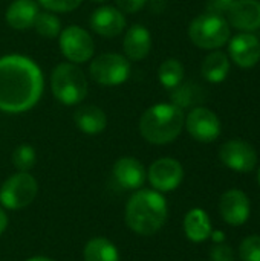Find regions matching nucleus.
Returning a JSON list of instances; mask_svg holds the SVG:
<instances>
[{"label":"nucleus","mask_w":260,"mask_h":261,"mask_svg":"<svg viewBox=\"0 0 260 261\" xmlns=\"http://www.w3.org/2000/svg\"><path fill=\"white\" fill-rule=\"evenodd\" d=\"M44 80L41 69L28 57L6 55L0 58V110L23 113L41 98Z\"/></svg>","instance_id":"obj_1"},{"label":"nucleus","mask_w":260,"mask_h":261,"mask_svg":"<svg viewBox=\"0 0 260 261\" xmlns=\"http://www.w3.org/2000/svg\"><path fill=\"white\" fill-rule=\"evenodd\" d=\"M169 214L162 193L156 190H138L126 205V225L138 236H153L166 223Z\"/></svg>","instance_id":"obj_2"},{"label":"nucleus","mask_w":260,"mask_h":261,"mask_svg":"<svg viewBox=\"0 0 260 261\" xmlns=\"http://www.w3.org/2000/svg\"><path fill=\"white\" fill-rule=\"evenodd\" d=\"M185 116L175 104H155L147 109L139 119L141 136L155 145L173 142L182 132Z\"/></svg>","instance_id":"obj_3"},{"label":"nucleus","mask_w":260,"mask_h":261,"mask_svg":"<svg viewBox=\"0 0 260 261\" xmlns=\"http://www.w3.org/2000/svg\"><path fill=\"white\" fill-rule=\"evenodd\" d=\"M188 37L192 43L201 49L213 50L225 46L230 41L231 31L227 18L221 14L204 12L198 15L188 26Z\"/></svg>","instance_id":"obj_4"},{"label":"nucleus","mask_w":260,"mask_h":261,"mask_svg":"<svg viewBox=\"0 0 260 261\" xmlns=\"http://www.w3.org/2000/svg\"><path fill=\"white\" fill-rule=\"evenodd\" d=\"M51 87L57 101L64 106L80 104L87 95V80L74 63H61L54 69Z\"/></svg>","instance_id":"obj_5"},{"label":"nucleus","mask_w":260,"mask_h":261,"mask_svg":"<svg viewBox=\"0 0 260 261\" xmlns=\"http://www.w3.org/2000/svg\"><path fill=\"white\" fill-rule=\"evenodd\" d=\"M38 194V184L29 171H18L9 176L0 187V205L6 210H23Z\"/></svg>","instance_id":"obj_6"},{"label":"nucleus","mask_w":260,"mask_h":261,"mask_svg":"<svg viewBox=\"0 0 260 261\" xmlns=\"http://www.w3.org/2000/svg\"><path fill=\"white\" fill-rule=\"evenodd\" d=\"M130 63L124 55L120 54H101L89 67L90 76L100 86H120L130 76Z\"/></svg>","instance_id":"obj_7"},{"label":"nucleus","mask_w":260,"mask_h":261,"mask_svg":"<svg viewBox=\"0 0 260 261\" xmlns=\"http://www.w3.org/2000/svg\"><path fill=\"white\" fill-rule=\"evenodd\" d=\"M58 44L63 57L74 63L81 64L92 58L95 52V43L90 34L80 26H67L58 35Z\"/></svg>","instance_id":"obj_8"},{"label":"nucleus","mask_w":260,"mask_h":261,"mask_svg":"<svg viewBox=\"0 0 260 261\" xmlns=\"http://www.w3.org/2000/svg\"><path fill=\"white\" fill-rule=\"evenodd\" d=\"M219 158L225 167L238 173H250L257 165V153L254 147L242 139H231L222 144Z\"/></svg>","instance_id":"obj_9"},{"label":"nucleus","mask_w":260,"mask_h":261,"mask_svg":"<svg viewBox=\"0 0 260 261\" xmlns=\"http://www.w3.org/2000/svg\"><path fill=\"white\" fill-rule=\"evenodd\" d=\"M190 136L199 142H213L221 135V121L215 112L207 107H195L184 122Z\"/></svg>","instance_id":"obj_10"},{"label":"nucleus","mask_w":260,"mask_h":261,"mask_svg":"<svg viewBox=\"0 0 260 261\" xmlns=\"http://www.w3.org/2000/svg\"><path fill=\"white\" fill-rule=\"evenodd\" d=\"M147 179L153 190L169 193L181 185L184 179V168L173 158H161L150 165Z\"/></svg>","instance_id":"obj_11"},{"label":"nucleus","mask_w":260,"mask_h":261,"mask_svg":"<svg viewBox=\"0 0 260 261\" xmlns=\"http://www.w3.org/2000/svg\"><path fill=\"white\" fill-rule=\"evenodd\" d=\"M228 54L231 61L242 69L254 67L260 61V41L250 32L234 35L228 44Z\"/></svg>","instance_id":"obj_12"},{"label":"nucleus","mask_w":260,"mask_h":261,"mask_svg":"<svg viewBox=\"0 0 260 261\" xmlns=\"http://www.w3.org/2000/svg\"><path fill=\"white\" fill-rule=\"evenodd\" d=\"M225 14L228 24L239 31L260 29V0H234Z\"/></svg>","instance_id":"obj_13"},{"label":"nucleus","mask_w":260,"mask_h":261,"mask_svg":"<svg viewBox=\"0 0 260 261\" xmlns=\"http://www.w3.org/2000/svg\"><path fill=\"white\" fill-rule=\"evenodd\" d=\"M219 211L222 219L233 226L244 225L251 211L248 196L241 190H230L222 194L219 202Z\"/></svg>","instance_id":"obj_14"},{"label":"nucleus","mask_w":260,"mask_h":261,"mask_svg":"<svg viewBox=\"0 0 260 261\" xmlns=\"http://www.w3.org/2000/svg\"><path fill=\"white\" fill-rule=\"evenodd\" d=\"M112 176L121 188L139 190L147 179V171L138 159L124 156L115 162L112 168Z\"/></svg>","instance_id":"obj_15"},{"label":"nucleus","mask_w":260,"mask_h":261,"mask_svg":"<svg viewBox=\"0 0 260 261\" xmlns=\"http://www.w3.org/2000/svg\"><path fill=\"white\" fill-rule=\"evenodd\" d=\"M90 28L104 38H113L124 31L126 17L118 8L101 6L93 11L90 17Z\"/></svg>","instance_id":"obj_16"},{"label":"nucleus","mask_w":260,"mask_h":261,"mask_svg":"<svg viewBox=\"0 0 260 261\" xmlns=\"http://www.w3.org/2000/svg\"><path fill=\"white\" fill-rule=\"evenodd\" d=\"M123 47H124V52L129 60H132V61L144 60L150 54V49H152L150 31L141 24H133L126 32Z\"/></svg>","instance_id":"obj_17"},{"label":"nucleus","mask_w":260,"mask_h":261,"mask_svg":"<svg viewBox=\"0 0 260 261\" xmlns=\"http://www.w3.org/2000/svg\"><path fill=\"white\" fill-rule=\"evenodd\" d=\"M38 5L34 0H14L6 9V23L18 31L29 29L38 15Z\"/></svg>","instance_id":"obj_18"},{"label":"nucleus","mask_w":260,"mask_h":261,"mask_svg":"<svg viewBox=\"0 0 260 261\" xmlns=\"http://www.w3.org/2000/svg\"><path fill=\"white\" fill-rule=\"evenodd\" d=\"M184 232L193 243H202L210 239L213 231L208 214L201 208L190 210L184 219Z\"/></svg>","instance_id":"obj_19"},{"label":"nucleus","mask_w":260,"mask_h":261,"mask_svg":"<svg viewBox=\"0 0 260 261\" xmlns=\"http://www.w3.org/2000/svg\"><path fill=\"white\" fill-rule=\"evenodd\" d=\"M74 121H75L77 127L86 135H98L107 125L106 113L97 106L80 107L74 115Z\"/></svg>","instance_id":"obj_20"},{"label":"nucleus","mask_w":260,"mask_h":261,"mask_svg":"<svg viewBox=\"0 0 260 261\" xmlns=\"http://www.w3.org/2000/svg\"><path fill=\"white\" fill-rule=\"evenodd\" d=\"M230 72L228 55L221 50H213L208 54L201 66V73L208 83H222Z\"/></svg>","instance_id":"obj_21"},{"label":"nucleus","mask_w":260,"mask_h":261,"mask_svg":"<svg viewBox=\"0 0 260 261\" xmlns=\"http://www.w3.org/2000/svg\"><path fill=\"white\" fill-rule=\"evenodd\" d=\"M84 261H120L118 248L106 237L90 239L83 249Z\"/></svg>","instance_id":"obj_22"},{"label":"nucleus","mask_w":260,"mask_h":261,"mask_svg":"<svg viewBox=\"0 0 260 261\" xmlns=\"http://www.w3.org/2000/svg\"><path fill=\"white\" fill-rule=\"evenodd\" d=\"M158 78H159L161 84L166 89L173 90L184 80V66H182V63L179 60H176V58H167L166 61L161 63V66L158 69Z\"/></svg>","instance_id":"obj_23"},{"label":"nucleus","mask_w":260,"mask_h":261,"mask_svg":"<svg viewBox=\"0 0 260 261\" xmlns=\"http://www.w3.org/2000/svg\"><path fill=\"white\" fill-rule=\"evenodd\" d=\"M34 28L44 38H55L61 32V21L54 12L44 11V12H38L34 21Z\"/></svg>","instance_id":"obj_24"},{"label":"nucleus","mask_w":260,"mask_h":261,"mask_svg":"<svg viewBox=\"0 0 260 261\" xmlns=\"http://www.w3.org/2000/svg\"><path fill=\"white\" fill-rule=\"evenodd\" d=\"M37 162L35 150L29 144H21L12 151V164L18 171H29Z\"/></svg>","instance_id":"obj_25"},{"label":"nucleus","mask_w":260,"mask_h":261,"mask_svg":"<svg viewBox=\"0 0 260 261\" xmlns=\"http://www.w3.org/2000/svg\"><path fill=\"white\" fill-rule=\"evenodd\" d=\"M239 255L242 261H260V236L247 237L239 246Z\"/></svg>","instance_id":"obj_26"},{"label":"nucleus","mask_w":260,"mask_h":261,"mask_svg":"<svg viewBox=\"0 0 260 261\" xmlns=\"http://www.w3.org/2000/svg\"><path fill=\"white\" fill-rule=\"evenodd\" d=\"M195 92L192 84H179L178 87L173 89L172 92V104L178 106L179 109L188 107L193 101H195Z\"/></svg>","instance_id":"obj_27"},{"label":"nucleus","mask_w":260,"mask_h":261,"mask_svg":"<svg viewBox=\"0 0 260 261\" xmlns=\"http://www.w3.org/2000/svg\"><path fill=\"white\" fill-rule=\"evenodd\" d=\"M83 0H38V3L51 12H70L81 5Z\"/></svg>","instance_id":"obj_28"},{"label":"nucleus","mask_w":260,"mask_h":261,"mask_svg":"<svg viewBox=\"0 0 260 261\" xmlns=\"http://www.w3.org/2000/svg\"><path fill=\"white\" fill-rule=\"evenodd\" d=\"M210 258L211 261H234V252H233L231 246H228L225 243H218L211 249Z\"/></svg>","instance_id":"obj_29"},{"label":"nucleus","mask_w":260,"mask_h":261,"mask_svg":"<svg viewBox=\"0 0 260 261\" xmlns=\"http://www.w3.org/2000/svg\"><path fill=\"white\" fill-rule=\"evenodd\" d=\"M147 0H116L118 9L121 12H127V14H135L138 11H141L146 6Z\"/></svg>","instance_id":"obj_30"},{"label":"nucleus","mask_w":260,"mask_h":261,"mask_svg":"<svg viewBox=\"0 0 260 261\" xmlns=\"http://www.w3.org/2000/svg\"><path fill=\"white\" fill-rule=\"evenodd\" d=\"M234 0H207V9L208 12H215V14H224L227 12V9L230 8V5Z\"/></svg>","instance_id":"obj_31"},{"label":"nucleus","mask_w":260,"mask_h":261,"mask_svg":"<svg viewBox=\"0 0 260 261\" xmlns=\"http://www.w3.org/2000/svg\"><path fill=\"white\" fill-rule=\"evenodd\" d=\"M6 228H8V216H6L5 210L0 206V236L6 231Z\"/></svg>","instance_id":"obj_32"},{"label":"nucleus","mask_w":260,"mask_h":261,"mask_svg":"<svg viewBox=\"0 0 260 261\" xmlns=\"http://www.w3.org/2000/svg\"><path fill=\"white\" fill-rule=\"evenodd\" d=\"M210 237H213V242H215V243H224V239H225L224 232H221V231L211 232V236H210Z\"/></svg>","instance_id":"obj_33"},{"label":"nucleus","mask_w":260,"mask_h":261,"mask_svg":"<svg viewBox=\"0 0 260 261\" xmlns=\"http://www.w3.org/2000/svg\"><path fill=\"white\" fill-rule=\"evenodd\" d=\"M26 261H54L52 258H49V257H32V258H29V260Z\"/></svg>","instance_id":"obj_34"},{"label":"nucleus","mask_w":260,"mask_h":261,"mask_svg":"<svg viewBox=\"0 0 260 261\" xmlns=\"http://www.w3.org/2000/svg\"><path fill=\"white\" fill-rule=\"evenodd\" d=\"M257 180H259V185H260V168H259V173H257Z\"/></svg>","instance_id":"obj_35"},{"label":"nucleus","mask_w":260,"mask_h":261,"mask_svg":"<svg viewBox=\"0 0 260 261\" xmlns=\"http://www.w3.org/2000/svg\"><path fill=\"white\" fill-rule=\"evenodd\" d=\"M93 2H106V0H93Z\"/></svg>","instance_id":"obj_36"}]
</instances>
